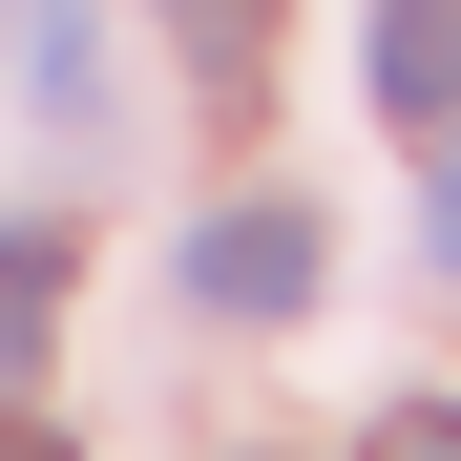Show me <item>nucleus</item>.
<instances>
[{
	"instance_id": "nucleus-5",
	"label": "nucleus",
	"mask_w": 461,
	"mask_h": 461,
	"mask_svg": "<svg viewBox=\"0 0 461 461\" xmlns=\"http://www.w3.org/2000/svg\"><path fill=\"white\" fill-rule=\"evenodd\" d=\"M168 22H189V63H210V85H252V63H273V0H168Z\"/></svg>"
},
{
	"instance_id": "nucleus-2",
	"label": "nucleus",
	"mask_w": 461,
	"mask_h": 461,
	"mask_svg": "<svg viewBox=\"0 0 461 461\" xmlns=\"http://www.w3.org/2000/svg\"><path fill=\"white\" fill-rule=\"evenodd\" d=\"M357 85H377V126H461V0H377V42H357Z\"/></svg>"
},
{
	"instance_id": "nucleus-6",
	"label": "nucleus",
	"mask_w": 461,
	"mask_h": 461,
	"mask_svg": "<svg viewBox=\"0 0 461 461\" xmlns=\"http://www.w3.org/2000/svg\"><path fill=\"white\" fill-rule=\"evenodd\" d=\"M357 461H461V399H399V420H377Z\"/></svg>"
},
{
	"instance_id": "nucleus-8",
	"label": "nucleus",
	"mask_w": 461,
	"mask_h": 461,
	"mask_svg": "<svg viewBox=\"0 0 461 461\" xmlns=\"http://www.w3.org/2000/svg\"><path fill=\"white\" fill-rule=\"evenodd\" d=\"M420 230H440V273H461V168H440V210H420Z\"/></svg>"
},
{
	"instance_id": "nucleus-3",
	"label": "nucleus",
	"mask_w": 461,
	"mask_h": 461,
	"mask_svg": "<svg viewBox=\"0 0 461 461\" xmlns=\"http://www.w3.org/2000/svg\"><path fill=\"white\" fill-rule=\"evenodd\" d=\"M22 105L63 147H105V22H85V0H22Z\"/></svg>"
},
{
	"instance_id": "nucleus-4",
	"label": "nucleus",
	"mask_w": 461,
	"mask_h": 461,
	"mask_svg": "<svg viewBox=\"0 0 461 461\" xmlns=\"http://www.w3.org/2000/svg\"><path fill=\"white\" fill-rule=\"evenodd\" d=\"M42 315H63V230H0V357H42Z\"/></svg>"
},
{
	"instance_id": "nucleus-1",
	"label": "nucleus",
	"mask_w": 461,
	"mask_h": 461,
	"mask_svg": "<svg viewBox=\"0 0 461 461\" xmlns=\"http://www.w3.org/2000/svg\"><path fill=\"white\" fill-rule=\"evenodd\" d=\"M168 273H189V315L273 336V315H315V273H336V252H315V210H210L189 252H168Z\"/></svg>"
},
{
	"instance_id": "nucleus-7",
	"label": "nucleus",
	"mask_w": 461,
	"mask_h": 461,
	"mask_svg": "<svg viewBox=\"0 0 461 461\" xmlns=\"http://www.w3.org/2000/svg\"><path fill=\"white\" fill-rule=\"evenodd\" d=\"M0 461H85V440H42V420H0Z\"/></svg>"
}]
</instances>
